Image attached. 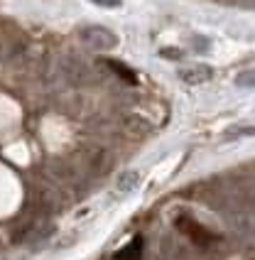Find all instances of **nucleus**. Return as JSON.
I'll list each match as a JSON object with an SVG mask.
<instances>
[{
  "label": "nucleus",
  "mask_w": 255,
  "mask_h": 260,
  "mask_svg": "<svg viewBox=\"0 0 255 260\" xmlns=\"http://www.w3.org/2000/svg\"><path fill=\"white\" fill-rule=\"evenodd\" d=\"M79 37L84 40L91 49L96 52H111L118 47V37L115 32H111L108 27H101V25H88V27L79 29Z\"/></svg>",
  "instance_id": "obj_1"
},
{
  "label": "nucleus",
  "mask_w": 255,
  "mask_h": 260,
  "mask_svg": "<svg viewBox=\"0 0 255 260\" xmlns=\"http://www.w3.org/2000/svg\"><path fill=\"white\" fill-rule=\"evenodd\" d=\"M211 76H213L211 67H206V64H192V67H182V69L177 72V79L184 81V84H189V86L206 84Z\"/></svg>",
  "instance_id": "obj_2"
},
{
  "label": "nucleus",
  "mask_w": 255,
  "mask_h": 260,
  "mask_svg": "<svg viewBox=\"0 0 255 260\" xmlns=\"http://www.w3.org/2000/svg\"><path fill=\"white\" fill-rule=\"evenodd\" d=\"M140 182H142V174L135 172V170H130V172H125V174H120V177H118L115 189H118L120 194H128V191H133V189L138 187Z\"/></svg>",
  "instance_id": "obj_3"
},
{
  "label": "nucleus",
  "mask_w": 255,
  "mask_h": 260,
  "mask_svg": "<svg viewBox=\"0 0 255 260\" xmlns=\"http://www.w3.org/2000/svg\"><path fill=\"white\" fill-rule=\"evenodd\" d=\"M236 84L241 88H255V69H250V72H241L238 76H236Z\"/></svg>",
  "instance_id": "obj_4"
},
{
  "label": "nucleus",
  "mask_w": 255,
  "mask_h": 260,
  "mask_svg": "<svg viewBox=\"0 0 255 260\" xmlns=\"http://www.w3.org/2000/svg\"><path fill=\"white\" fill-rule=\"evenodd\" d=\"M233 135H238V138H243V135H255V125H238V128H231L226 133V138H233Z\"/></svg>",
  "instance_id": "obj_5"
},
{
  "label": "nucleus",
  "mask_w": 255,
  "mask_h": 260,
  "mask_svg": "<svg viewBox=\"0 0 255 260\" xmlns=\"http://www.w3.org/2000/svg\"><path fill=\"white\" fill-rule=\"evenodd\" d=\"M91 3L99 5V8H108V10H115V8L123 5V0H91Z\"/></svg>",
  "instance_id": "obj_6"
},
{
  "label": "nucleus",
  "mask_w": 255,
  "mask_h": 260,
  "mask_svg": "<svg viewBox=\"0 0 255 260\" xmlns=\"http://www.w3.org/2000/svg\"><path fill=\"white\" fill-rule=\"evenodd\" d=\"M162 57H174V61H177V59L184 57V52H179V49H162Z\"/></svg>",
  "instance_id": "obj_7"
}]
</instances>
